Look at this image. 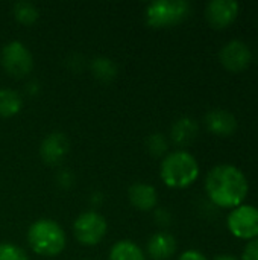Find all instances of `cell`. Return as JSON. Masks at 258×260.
<instances>
[{"label": "cell", "mask_w": 258, "mask_h": 260, "mask_svg": "<svg viewBox=\"0 0 258 260\" xmlns=\"http://www.w3.org/2000/svg\"><path fill=\"white\" fill-rule=\"evenodd\" d=\"M192 6L187 0H155L144 9L146 24L155 29L172 27L190 15Z\"/></svg>", "instance_id": "obj_4"}, {"label": "cell", "mask_w": 258, "mask_h": 260, "mask_svg": "<svg viewBox=\"0 0 258 260\" xmlns=\"http://www.w3.org/2000/svg\"><path fill=\"white\" fill-rule=\"evenodd\" d=\"M67 66L73 70V72H81L85 66L84 62V58L81 55H71L68 59H67Z\"/></svg>", "instance_id": "obj_24"}, {"label": "cell", "mask_w": 258, "mask_h": 260, "mask_svg": "<svg viewBox=\"0 0 258 260\" xmlns=\"http://www.w3.org/2000/svg\"><path fill=\"white\" fill-rule=\"evenodd\" d=\"M220 62L230 72H240L251 62L252 53L249 46L242 40H231L220 49Z\"/></svg>", "instance_id": "obj_8"}, {"label": "cell", "mask_w": 258, "mask_h": 260, "mask_svg": "<svg viewBox=\"0 0 258 260\" xmlns=\"http://www.w3.org/2000/svg\"><path fill=\"white\" fill-rule=\"evenodd\" d=\"M109 260H146V256L135 242L122 239L111 247Z\"/></svg>", "instance_id": "obj_16"}, {"label": "cell", "mask_w": 258, "mask_h": 260, "mask_svg": "<svg viewBox=\"0 0 258 260\" xmlns=\"http://www.w3.org/2000/svg\"><path fill=\"white\" fill-rule=\"evenodd\" d=\"M128 198L131 206L140 212H151L158 204L157 189L146 183H134L128 189Z\"/></svg>", "instance_id": "obj_12"}, {"label": "cell", "mask_w": 258, "mask_h": 260, "mask_svg": "<svg viewBox=\"0 0 258 260\" xmlns=\"http://www.w3.org/2000/svg\"><path fill=\"white\" fill-rule=\"evenodd\" d=\"M154 219H155V224L160 225V227H169L172 224V215H170V212L166 210V209H161V207L155 209Z\"/></svg>", "instance_id": "obj_22"}, {"label": "cell", "mask_w": 258, "mask_h": 260, "mask_svg": "<svg viewBox=\"0 0 258 260\" xmlns=\"http://www.w3.org/2000/svg\"><path fill=\"white\" fill-rule=\"evenodd\" d=\"M214 260H239L237 257L231 256V254H220V256H216Z\"/></svg>", "instance_id": "obj_27"}, {"label": "cell", "mask_w": 258, "mask_h": 260, "mask_svg": "<svg viewBox=\"0 0 258 260\" xmlns=\"http://www.w3.org/2000/svg\"><path fill=\"white\" fill-rule=\"evenodd\" d=\"M56 183L61 189H70L75 184V177L68 169H62L56 175Z\"/></svg>", "instance_id": "obj_21"}, {"label": "cell", "mask_w": 258, "mask_h": 260, "mask_svg": "<svg viewBox=\"0 0 258 260\" xmlns=\"http://www.w3.org/2000/svg\"><path fill=\"white\" fill-rule=\"evenodd\" d=\"M176 253V239L167 232H158L148 242V254L152 260H167Z\"/></svg>", "instance_id": "obj_13"}, {"label": "cell", "mask_w": 258, "mask_h": 260, "mask_svg": "<svg viewBox=\"0 0 258 260\" xmlns=\"http://www.w3.org/2000/svg\"><path fill=\"white\" fill-rule=\"evenodd\" d=\"M12 14L15 17V20L24 26H32L40 17L38 8L32 2H26V0H20V2L14 3Z\"/></svg>", "instance_id": "obj_18"}, {"label": "cell", "mask_w": 258, "mask_h": 260, "mask_svg": "<svg viewBox=\"0 0 258 260\" xmlns=\"http://www.w3.org/2000/svg\"><path fill=\"white\" fill-rule=\"evenodd\" d=\"M26 93L29 94V96H35V94H38V91H40V84H38V81H29L27 84H26Z\"/></svg>", "instance_id": "obj_26"}, {"label": "cell", "mask_w": 258, "mask_h": 260, "mask_svg": "<svg viewBox=\"0 0 258 260\" xmlns=\"http://www.w3.org/2000/svg\"><path fill=\"white\" fill-rule=\"evenodd\" d=\"M90 70L93 73V76L103 84L113 82L117 78L119 69L116 66V62L108 58V56H96L91 59L90 62Z\"/></svg>", "instance_id": "obj_15"}, {"label": "cell", "mask_w": 258, "mask_h": 260, "mask_svg": "<svg viewBox=\"0 0 258 260\" xmlns=\"http://www.w3.org/2000/svg\"><path fill=\"white\" fill-rule=\"evenodd\" d=\"M239 14L236 0H211L205 8V17L213 27L222 29L230 26Z\"/></svg>", "instance_id": "obj_10"}, {"label": "cell", "mask_w": 258, "mask_h": 260, "mask_svg": "<svg viewBox=\"0 0 258 260\" xmlns=\"http://www.w3.org/2000/svg\"><path fill=\"white\" fill-rule=\"evenodd\" d=\"M0 64L9 76L24 78L33 69V56L21 41H9L2 49Z\"/></svg>", "instance_id": "obj_5"}, {"label": "cell", "mask_w": 258, "mask_h": 260, "mask_svg": "<svg viewBox=\"0 0 258 260\" xmlns=\"http://www.w3.org/2000/svg\"><path fill=\"white\" fill-rule=\"evenodd\" d=\"M146 149L151 157L154 158H164L166 152L169 149L167 139L161 133H152L146 139Z\"/></svg>", "instance_id": "obj_19"}, {"label": "cell", "mask_w": 258, "mask_h": 260, "mask_svg": "<svg viewBox=\"0 0 258 260\" xmlns=\"http://www.w3.org/2000/svg\"><path fill=\"white\" fill-rule=\"evenodd\" d=\"M199 125L193 117L184 116L175 120L170 128V139L176 146H189L198 136Z\"/></svg>", "instance_id": "obj_14"}, {"label": "cell", "mask_w": 258, "mask_h": 260, "mask_svg": "<svg viewBox=\"0 0 258 260\" xmlns=\"http://www.w3.org/2000/svg\"><path fill=\"white\" fill-rule=\"evenodd\" d=\"M242 260H258V238L252 239L243 250Z\"/></svg>", "instance_id": "obj_23"}, {"label": "cell", "mask_w": 258, "mask_h": 260, "mask_svg": "<svg viewBox=\"0 0 258 260\" xmlns=\"http://www.w3.org/2000/svg\"><path fill=\"white\" fill-rule=\"evenodd\" d=\"M248 180L245 174L233 165L214 166L205 178V190L210 200L225 209H236L248 195Z\"/></svg>", "instance_id": "obj_1"}, {"label": "cell", "mask_w": 258, "mask_h": 260, "mask_svg": "<svg viewBox=\"0 0 258 260\" xmlns=\"http://www.w3.org/2000/svg\"><path fill=\"white\" fill-rule=\"evenodd\" d=\"M23 108V98L12 88H0V117H14Z\"/></svg>", "instance_id": "obj_17"}, {"label": "cell", "mask_w": 258, "mask_h": 260, "mask_svg": "<svg viewBox=\"0 0 258 260\" xmlns=\"http://www.w3.org/2000/svg\"><path fill=\"white\" fill-rule=\"evenodd\" d=\"M0 260H29V256L23 248L11 242L0 244Z\"/></svg>", "instance_id": "obj_20"}, {"label": "cell", "mask_w": 258, "mask_h": 260, "mask_svg": "<svg viewBox=\"0 0 258 260\" xmlns=\"http://www.w3.org/2000/svg\"><path fill=\"white\" fill-rule=\"evenodd\" d=\"M106 219L94 210L81 213L73 222V233L76 241L85 247L97 245L106 235Z\"/></svg>", "instance_id": "obj_6"}, {"label": "cell", "mask_w": 258, "mask_h": 260, "mask_svg": "<svg viewBox=\"0 0 258 260\" xmlns=\"http://www.w3.org/2000/svg\"><path fill=\"white\" fill-rule=\"evenodd\" d=\"M230 232L240 239L258 238V209L254 206L236 207L227 219Z\"/></svg>", "instance_id": "obj_7"}, {"label": "cell", "mask_w": 258, "mask_h": 260, "mask_svg": "<svg viewBox=\"0 0 258 260\" xmlns=\"http://www.w3.org/2000/svg\"><path fill=\"white\" fill-rule=\"evenodd\" d=\"M205 126L208 128L210 133H213L216 136L230 137L236 133L239 125H237V119L234 117L233 113L222 110V108H214L207 113Z\"/></svg>", "instance_id": "obj_11"}, {"label": "cell", "mask_w": 258, "mask_h": 260, "mask_svg": "<svg viewBox=\"0 0 258 260\" xmlns=\"http://www.w3.org/2000/svg\"><path fill=\"white\" fill-rule=\"evenodd\" d=\"M178 260H207V257L198 250H187L179 256Z\"/></svg>", "instance_id": "obj_25"}, {"label": "cell", "mask_w": 258, "mask_h": 260, "mask_svg": "<svg viewBox=\"0 0 258 260\" xmlns=\"http://www.w3.org/2000/svg\"><path fill=\"white\" fill-rule=\"evenodd\" d=\"M93 204H97V203H102V193H93V200H91Z\"/></svg>", "instance_id": "obj_28"}, {"label": "cell", "mask_w": 258, "mask_h": 260, "mask_svg": "<svg viewBox=\"0 0 258 260\" xmlns=\"http://www.w3.org/2000/svg\"><path fill=\"white\" fill-rule=\"evenodd\" d=\"M160 177L167 187L184 189L192 186L199 177V165L187 151H175L167 154L160 168Z\"/></svg>", "instance_id": "obj_3"}, {"label": "cell", "mask_w": 258, "mask_h": 260, "mask_svg": "<svg viewBox=\"0 0 258 260\" xmlns=\"http://www.w3.org/2000/svg\"><path fill=\"white\" fill-rule=\"evenodd\" d=\"M27 244L35 254L55 257L64 251L67 236L64 229L56 221L43 218L30 224L27 230Z\"/></svg>", "instance_id": "obj_2"}, {"label": "cell", "mask_w": 258, "mask_h": 260, "mask_svg": "<svg viewBox=\"0 0 258 260\" xmlns=\"http://www.w3.org/2000/svg\"><path fill=\"white\" fill-rule=\"evenodd\" d=\"M70 142L67 136L61 131L50 133L40 145V157L46 165H59L68 154Z\"/></svg>", "instance_id": "obj_9"}]
</instances>
